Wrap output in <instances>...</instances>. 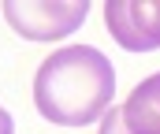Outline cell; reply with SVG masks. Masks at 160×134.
Masks as SVG:
<instances>
[{
    "label": "cell",
    "mask_w": 160,
    "mask_h": 134,
    "mask_svg": "<svg viewBox=\"0 0 160 134\" xmlns=\"http://www.w3.org/2000/svg\"><path fill=\"white\" fill-rule=\"evenodd\" d=\"M101 134H127V131H123V119H119V108H108V112H104Z\"/></svg>",
    "instance_id": "5b68a950"
},
{
    "label": "cell",
    "mask_w": 160,
    "mask_h": 134,
    "mask_svg": "<svg viewBox=\"0 0 160 134\" xmlns=\"http://www.w3.org/2000/svg\"><path fill=\"white\" fill-rule=\"evenodd\" d=\"M89 4L86 0H48V4H26V0H8L4 19L19 37L30 41H60L71 37L82 26Z\"/></svg>",
    "instance_id": "7a4b0ae2"
},
{
    "label": "cell",
    "mask_w": 160,
    "mask_h": 134,
    "mask_svg": "<svg viewBox=\"0 0 160 134\" xmlns=\"http://www.w3.org/2000/svg\"><path fill=\"white\" fill-rule=\"evenodd\" d=\"M116 97V67L104 52L89 45H67L52 52L38 67L34 104L48 123L60 127H89L108 112Z\"/></svg>",
    "instance_id": "6da1fadb"
},
{
    "label": "cell",
    "mask_w": 160,
    "mask_h": 134,
    "mask_svg": "<svg viewBox=\"0 0 160 134\" xmlns=\"http://www.w3.org/2000/svg\"><path fill=\"white\" fill-rule=\"evenodd\" d=\"M104 22L127 52L160 48V0H108Z\"/></svg>",
    "instance_id": "3957f363"
},
{
    "label": "cell",
    "mask_w": 160,
    "mask_h": 134,
    "mask_svg": "<svg viewBox=\"0 0 160 134\" xmlns=\"http://www.w3.org/2000/svg\"><path fill=\"white\" fill-rule=\"evenodd\" d=\"M119 119L127 134H160V71L130 89L119 104Z\"/></svg>",
    "instance_id": "277c9868"
}]
</instances>
